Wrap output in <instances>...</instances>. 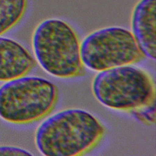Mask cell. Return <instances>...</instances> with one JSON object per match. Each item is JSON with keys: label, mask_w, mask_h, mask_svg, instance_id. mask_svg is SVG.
Wrapping results in <instances>:
<instances>
[{"label": "cell", "mask_w": 156, "mask_h": 156, "mask_svg": "<svg viewBox=\"0 0 156 156\" xmlns=\"http://www.w3.org/2000/svg\"><path fill=\"white\" fill-rule=\"evenodd\" d=\"M132 112L136 118L143 122L150 124L155 122V102Z\"/></svg>", "instance_id": "cell-9"}, {"label": "cell", "mask_w": 156, "mask_h": 156, "mask_svg": "<svg viewBox=\"0 0 156 156\" xmlns=\"http://www.w3.org/2000/svg\"><path fill=\"white\" fill-rule=\"evenodd\" d=\"M156 0H141L132 16V34L144 57L155 59Z\"/></svg>", "instance_id": "cell-6"}, {"label": "cell", "mask_w": 156, "mask_h": 156, "mask_svg": "<svg viewBox=\"0 0 156 156\" xmlns=\"http://www.w3.org/2000/svg\"><path fill=\"white\" fill-rule=\"evenodd\" d=\"M35 65L34 57L20 43L0 37V81L26 76Z\"/></svg>", "instance_id": "cell-7"}, {"label": "cell", "mask_w": 156, "mask_h": 156, "mask_svg": "<svg viewBox=\"0 0 156 156\" xmlns=\"http://www.w3.org/2000/svg\"><path fill=\"white\" fill-rule=\"evenodd\" d=\"M105 132L101 121L87 111L69 108L46 118L38 127L35 143L46 156H79L96 147Z\"/></svg>", "instance_id": "cell-1"}, {"label": "cell", "mask_w": 156, "mask_h": 156, "mask_svg": "<svg viewBox=\"0 0 156 156\" xmlns=\"http://www.w3.org/2000/svg\"><path fill=\"white\" fill-rule=\"evenodd\" d=\"M58 98L57 86L40 77L22 76L0 87V118L15 124L38 121L51 113Z\"/></svg>", "instance_id": "cell-3"}, {"label": "cell", "mask_w": 156, "mask_h": 156, "mask_svg": "<svg viewBox=\"0 0 156 156\" xmlns=\"http://www.w3.org/2000/svg\"><path fill=\"white\" fill-rule=\"evenodd\" d=\"M27 6V0H0V35L21 21Z\"/></svg>", "instance_id": "cell-8"}, {"label": "cell", "mask_w": 156, "mask_h": 156, "mask_svg": "<svg viewBox=\"0 0 156 156\" xmlns=\"http://www.w3.org/2000/svg\"><path fill=\"white\" fill-rule=\"evenodd\" d=\"M84 66L100 72L136 63L144 58L132 32L120 27L96 30L80 43Z\"/></svg>", "instance_id": "cell-5"}, {"label": "cell", "mask_w": 156, "mask_h": 156, "mask_svg": "<svg viewBox=\"0 0 156 156\" xmlns=\"http://www.w3.org/2000/svg\"><path fill=\"white\" fill-rule=\"evenodd\" d=\"M93 93L103 105L132 112L155 102V85L145 71L131 65L99 72L92 83Z\"/></svg>", "instance_id": "cell-4"}, {"label": "cell", "mask_w": 156, "mask_h": 156, "mask_svg": "<svg viewBox=\"0 0 156 156\" xmlns=\"http://www.w3.org/2000/svg\"><path fill=\"white\" fill-rule=\"evenodd\" d=\"M32 155L29 151L12 146H0V156L4 155Z\"/></svg>", "instance_id": "cell-10"}, {"label": "cell", "mask_w": 156, "mask_h": 156, "mask_svg": "<svg viewBox=\"0 0 156 156\" xmlns=\"http://www.w3.org/2000/svg\"><path fill=\"white\" fill-rule=\"evenodd\" d=\"M32 47L37 61L48 74L62 79L84 74L79 38L66 21L51 18L40 23L33 34Z\"/></svg>", "instance_id": "cell-2"}]
</instances>
